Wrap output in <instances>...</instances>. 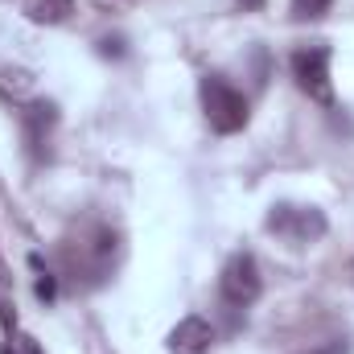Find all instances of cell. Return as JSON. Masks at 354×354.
I'll return each mask as SVG.
<instances>
[{"instance_id":"obj_14","label":"cell","mask_w":354,"mask_h":354,"mask_svg":"<svg viewBox=\"0 0 354 354\" xmlns=\"http://www.w3.org/2000/svg\"><path fill=\"white\" fill-rule=\"evenodd\" d=\"M239 8H243V12H260V8H264V0H239Z\"/></svg>"},{"instance_id":"obj_8","label":"cell","mask_w":354,"mask_h":354,"mask_svg":"<svg viewBox=\"0 0 354 354\" xmlns=\"http://www.w3.org/2000/svg\"><path fill=\"white\" fill-rule=\"evenodd\" d=\"M75 12V0H25V17L33 25H62Z\"/></svg>"},{"instance_id":"obj_5","label":"cell","mask_w":354,"mask_h":354,"mask_svg":"<svg viewBox=\"0 0 354 354\" xmlns=\"http://www.w3.org/2000/svg\"><path fill=\"white\" fill-rule=\"evenodd\" d=\"M115 248H120V239H115L111 227H91V231H83L79 239L66 243L71 272H95V280H99V276L107 272V264H111Z\"/></svg>"},{"instance_id":"obj_11","label":"cell","mask_w":354,"mask_h":354,"mask_svg":"<svg viewBox=\"0 0 354 354\" xmlns=\"http://www.w3.org/2000/svg\"><path fill=\"white\" fill-rule=\"evenodd\" d=\"M99 54H107V58L115 54V58H120V54H124V41H120V37H103V41H99Z\"/></svg>"},{"instance_id":"obj_1","label":"cell","mask_w":354,"mask_h":354,"mask_svg":"<svg viewBox=\"0 0 354 354\" xmlns=\"http://www.w3.org/2000/svg\"><path fill=\"white\" fill-rule=\"evenodd\" d=\"M202 111H206V120H210V128H214L218 136H235V132H243L248 120H252L248 99L231 87L227 79H218V75H210V79L202 83Z\"/></svg>"},{"instance_id":"obj_6","label":"cell","mask_w":354,"mask_h":354,"mask_svg":"<svg viewBox=\"0 0 354 354\" xmlns=\"http://www.w3.org/2000/svg\"><path fill=\"white\" fill-rule=\"evenodd\" d=\"M165 346H169V354H210V346H214V326L206 317L189 313V317H181L174 330H169Z\"/></svg>"},{"instance_id":"obj_7","label":"cell","mask_w":354,"mask_h":354,"mask_svg":"<svg viewBox=\"0 0 354 354\" xmlns=\"http://www.w3.org/2000/svg\"><path fill=\"white\" fill-rule=\"evenodd\" d=\"M54 124H58V107L54 103H25V111H21V128H25V140H29V153L33 157H41V145L50 140V132H54Z\"/></svg>"},{"instance_id":"obj_3","label":"cell","mask_w":354,"mask_h":354,"mask_svg":"<svg viewBox=\"0 0 354 354\" xmlns=\"http://www.w3.org/2000/svg\"><path fill=\"white\" fill-rule=\"evenodd\" d=\"M218 292H223V301H227V305H235V309L256 305V301H260V292H264V276H260L256 256H248V252L231 256L227 268H223V276H218Z\"/></svg>"},{"instance_id":"obj_16","label":"cell","mask_w":354,"mask_h":354,"mask_svg":"<svg viewBox=\"0 0 354 354\" xmlns=\"http://www.w3.org/2000/svg\"><path fill=\"white\" fill-rule=\"evenodd\" d=\"M0 354H17V351H12V346H4V351H0Z\"/></svg>"},{"instance_id":"obj_4","label":"cell","mask_w":354,"mask_h":354,"mask_svg":"<svg viewBox=\"0 0 354 354\" xmlns=\"http://www.w3.org/2000/svg\"><path fill=\"white\" fill-rule=\"evenodd\" d=\"M292 79L313 103H334V83H330V46H305L292 54Z\"/></svg>"},{"instance_id":"obj_17","label":"cell","mask_w":354,"mask_h":354,"mask_svg":"<svg viewBox=\"0 0 354 354\" xmlns=\"http://www.w3.org/2000/svg\"><path fill=\"white\" fill-rule=\"evenodd\" d=\"M301 354H326V351H301Z\"/></svg>"},{"instance_id":"obj_15","label":"cell","mask_w":354,"mask_h":354,"mask_svg":"<svg viewBox=\"0 0 354 354\" xmlns=\"http://www.w3.org/2000/svg\"><path fill=\"white\" fill-rule=\"evenodd\" d=\"M4 284H12V272H8V264H4V256H0V288Z\"/></svg>"},{"instance_id":"obj_9","label":"cell","mask_w":354,"mask_h":354,"mask_svg":"<svg viewBox=\"0 0 354 354\" xmlns=\"http://www.w3.org/2000/svg\"><path fill=\"white\" fill-rule=\"evenodd\" d=\"M0 95H8V99H29L33 95V75L29 71H21V66H8V71H0Z\"/></svg>"},{"instance_id":"obj_13","label":"cell","mask_w":354,"mask_h":354,"mask_svg":"<svg viewBox=\"0 0 354 354\" xmlns=\"http://www.w3.org/2000/svg\"><path fill=\"white\" fill-rule=\"evenodd\" d=\"M0 322H4V330H17V313H12V305H8V301L0 305Z\"/></svg>"},{"instance_id":"obj_10","label":"cell","mask_w":354,"mask_h":354,"mask_svg":"<svg viewBox=\"0 0 354 354\" xmlns=\"http://www.w3.org/2000/svg\"><path fill=\"white\" fill-rule=\"evenodd\" d=\"M330 12V0H292V21H322Z\"/></svg>"},{"instance_id":"obj_2","label":"cell","mask_w":354,"mask_h":354,"mask_svg":"<svg viewBox=\"0 0 354 354\" xmlns=\"http://www.w3.org/2000/svg\"><path fill=\"white\" fill-rule=\"evenodd\" d=\"M268 231L288 239V243H313L326 235V214L317 206H292V202H280L268 210Z\"/></svg>"},{"instance_id":"obj_12","label":"cell","mask_w":354,"mask_h":354,"mask_svg":"<svg viewBox=\"0 0 354 354\" xmlns=\"http://www.w3.org/2000/svg\"><path fill=\"white\" fill-rule=\"evenodd\" d=\"M54 292H58L54 276H41V280H37V297H41V301H54Z\"/></svg>"}]
</instances>
